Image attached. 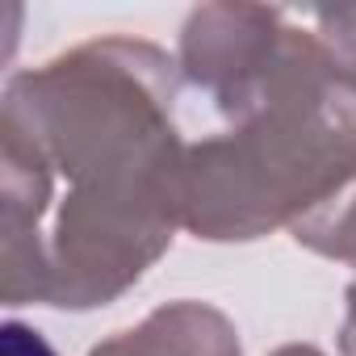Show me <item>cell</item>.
I'll return each mask as SVG.
<instances>
[{
    "instance_id": "obj_1",
    "label": "cell",
    "mask_w": 356,
    "mask_h": 356,
    "mask_svg": "<svg viewBox=\"0 0 356 356\" xmlns=\"http://www.w3.org/2000/svg\"><path fill=\"white\" fill-rule=\"evenodd\" d=\"M181 67L126 34L9 76L0 101L5 306L118 302L185 227Z\"/></svg>"
},
{
    "instance_id": "obj_2",
    "label": "cell",
    "mask_w": 356,
    "mask_h": 356,
    "mask_svg": "<svg viewBox=\"0 0 356 356\" xmlns=\"http://www.w3.org/2000/svg\"><path fill=\"white\" fill-rule=\"evenodd\" d=\"M356 189V92L335 76L314 30L231 130L185 151V231L206 243H252L298 227Z\"/></svg>"
},
{
    "instance_id": "obj_3",
    "label": "cell",
    "mask_w": 356,
    "mask_h": 356,
    "mask_svg": "<svg viewBox=\"0 0 356 356\" xmlns=\"http://www.w3.org/2000/svg\"><path fill=\"white\" fill-rule=\"evenodd\" d=\"M298 22L268 5H202L185 17L176 42L181 80L214 101V109L235 122L273 84L293 51Z\"/></svg>"
},
{
    "instance_id": "obj_4",
    "label": "cell",
    "mask_w": 356,
    "mask_h": 356,
    "mask_svg": "<svg viewBox=\"0 0 356 356\" xmlns=\"http://www.w3.org/2000/svg\"><path fill=\"white\" fill-rule=\"evenodd\" d=\"M88 356H243L235 323L210 302H163L143 323L113 331Z\"/></svg>"
},
{
    "instance_id": "obj_5",
    "label": "cell",
    "mask_w": 356,
    "mask_h": 356,
    "mask_svg": "<svg viewBox=\"0 0 356 356\" xmlns=\"http://www.w3.org/2000/svg\"><path fill=\"white\" fill-rule=\"evenodd\" d=\"M293 239L302 248H310L314 256L339 260L356 268V189H348L343 197H335L331 206H323L318 214L302 218L293 227ZM339 352L356 356V277L343 293V323H339Z\"/></svg>"
},
{
    "instance_id": "obj_6",
    "label": "cell",
    "mask_w": 356,
    "mask_h": 356,
    "mask_svg": "<svg viewBox=\"0 0 356 356\" xmlns=\"http://www.w3.org/2000/svg\"><path fill=\"white\" fill-rule=\"evenodd\" d=\"M314 34L335 67V76L343 80V88L356 92V5H327V9H310Z\"/></svg>"
},
{
    "instance_id": "obj_7",
    "label": "cell",
    "mask_w": 356,
    "mask_h": 356,
    "mask_svg": "<svg viewBox=\"0 0 356 356\" xmlns=\"http://www.w3.org/2000/svg\"><path fill=\"white\" fill-rule=\"evenodd\" d=\"M0 356H59V352L47 343L42 331H34V327L9 318L5 327H0Z\"/></svg>"
},
{
    "instance_id": "obj_8",
    "label": "cell",
    "mask_w": 356,
    "mask_h": 356,
    "mask_svg": "<svg viewBox=\"0 0 356 356\" xmlns=\"http://www.w3.org/2000/svg\"><path fill=\"white\" fill-rule=\"evenodd\" d=\"M268 356H323V352L310 348V343H285V348H277V352H268Z\"/></svg>"
}]
</instances>
